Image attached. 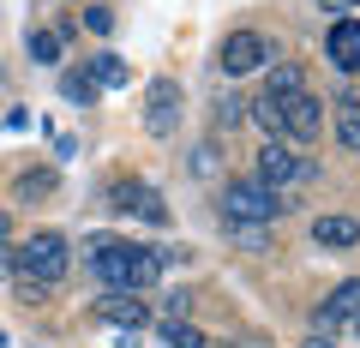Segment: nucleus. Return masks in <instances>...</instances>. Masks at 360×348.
Listing matches in <instances>:
<instances>
[{
    "label": "nucleus",
    "instance_id": "7ed1b4c3",
    "mask_svg": "<svg viewBox=\"0 0 360 348\" xmlns=\"http://www.w3.org/2000/svg\"><path fill=\"white\" fill-rule=\"evenodd\" d=\"M222 222H283L295 210V193H276L264 181H222Z\"/></svg>",
    "mask_w": 360,
    "mask_h": 348
},
{
    "label": "nucleus",
    "instance_id": "9b49d317",
    "mask_svg": "<svg viewBox=\"0 0 360 348\" xmlns=\"http://www.w3.org/2000/svg\"><path fill=\"white\" fill-rule=\"evenodd\" d=\"M324 54H330L336 72H360V18H336L330 37H324Z\"/></svg>",
    "mask_w": 360,
    "mask_h": 348
},
{
    "label": "nucleus",
    "instance_id": "1a4fd4ad",
    "mask_svg": "<svg viewBox=\"0 0 360 348\" xmlns=\"http://www.w3.org/2000/svg\"><path fill=\"white\" fill-rule=\"evenodd\" d=\"M354 318H360V276H348V283H336V288H330V300L312 312V330L330 336L336 324H354Z\"/></svg>",
    "mask_w": 360,
    "mask_h": 348
},
{
    "label": "nucleus",
    "instance_id": "5701e85b",
    "mask_svg": "<svg viewBox=\"0 0 360 348\" xmlns=\"http://www.w3.org/2000/svg\"><path fill=\"white\" fill-rule=\"evenodd\" d=\"M54 186V174H25V181H18V198H42Z\"/></svg>",
    "mask_w": 360,
    "mask_h": 348
},
{
    "label": "nucleus",
    "instance_id": "f8f14e48",
    "mask_svg": "<svg viewBox=\"0 0 360 348\" xmlns=\"http://www.w3.org/2000/svg\"><path fill=\"white\" fill-rule=\"evenodd\" d=\"M312 240L324 252H348V246H360V222L354 217H312Z\"/></svg>",
    "mask_w": 360,
    "mask_h": 348
},
{
    "label": "nucleus",
    "instance_id": "c756f323",
    "mask_svg": "<svg viewBox=\"0 0 360 348\" xmlns=\"http://www.w3.org/2000/svg\"><path fill=\"white\" fill-rule=\"evenodd\" d=\"M354 336H360V318H354Z\"/></svg>",
    "mask_w": 360,
    "mask_h": 348
},
{
    "label": "nucleus",
    "instance_id": "39448f33",
    "mask_svg": "<svg viewBox=\"0 0 360 348\" xmlns=\"http://www.w3.org/2000/svg\"><path fill=\"white\" fill-rule=\"evenodd\" d=\"M180 115H186L180 78H150V84H144V132H150V138H174Z\"/></svg>",
    "mask_w": 360,
    "mask_h": 348
},
{
    "label": "nucleus",
    "instance_id": "412c9836",
    "mask_svg": "<svg viewBox=\"0 0 360 348\" xmlns=\"http://www.w3.org/2000/svg\"><path fill=\"white\" fill-rule=\"evenodd\" d=\"M240 120H246V103H240V96H222V103H217V132H234Z\"/></svg>",
    "mask_w": 360,
    "mask_h": 348
},
{
    "label": "nucleus",
    "instance_id": "a211bd4d",
    "mask_svg": "<svg viewBox=\"0 0 360 348\" xmlns=\"http://www.w3.org/2000/svg\"><path fill=\"white\" fill-rule=\"evenodd\" d=\"M246 120H258V127L270 132V138H283V96H258V103H246Z\"/></svg>",
    "mask_w": 360,
    "mask_h": 348
},
{
    "label": "nucleus",
    "instance_id": "aec40b11",
    "mask_svg": "<svg viewBox=\"0 0 360 348\" xmlns=\"http://www.w3.org/2000/svg\"><path fill=\"white\" fill-rule=\"evenodd\" d=\"M162 348H210V342L193 318H180V324H162Z\"/></svg>",
    "mask_w": 360,
    "mask_h": 348
},
{
    "label": "nucleus",
    "instance_id": "0eeeda50",
    "mask_svg": "<svg viewBox=\"0 0 360 348\" xmlns=\"http://www.w3.org/2000/svg\"><path fill=\"white\" fill-rule=\"evenodd\" d=\"M108 210L115 217H139V222H150V228H168V205H162V193L156 186H144V181H108Z\"/></svg>",
    "mask_w": 360,
    "mask_h": 348
},
{
    "label": "nucleus",
    "instance_id": "a878e982",
    "mask_svg": "<svg viewBox=\"0 0 360 348\" xmlns=\"http://www.w3.org/2000/svg\"><path fill=\"white\" fill-rule=\"evenodd\" d=\"M13 258H18V246H6V240H0V276H13Z\"/></svg>",
    "mask_w": 360,
    "mask_h": 348
},
{
    "label": "nucleus",
    "instance_id": "dca6fc26",
    "mask_svg": "<svg viewBox=\"0 0 360 348\" xmlns=\"http://www.w3.org/2000/svg\"><path fill=\"white\" fill-rule=\"evenodd\" d=\"M336 144L342 150H360V96H342L336 103Z\"/></svg>",
    "mask_w": 360,
    "mask_h": 348
},
{
    "label": "nucleus",
    "instance_id": "423d86ee",
    "mask_svg": "<svg viewBox=\"0 0 360 348\" xmlns=\"http://www.w3.org/2000/svg\"><path fill=\"white\" fill-rule=\"evenodd\" d=\"M270 60H276V49H270L264 30H229L222 49H217V66L229 78H246V72H258V66H270Z\"/></svg>",
    "mask_w": 360,
    "mask_h": 348
},
{
    "label": "nucleus",
    "instance_id": "c85d7f7f",
    "mask_svg": "<svg viewBox=\"0 0 360 348\" xmlns=\"http://www.w3.org/2000/svg\"><path fill=\"white\" fill-rule=\"evenodd\" d=\"M0 348H6V330H0Z\"/></svg>",
    "mask_w": 360,
    "mask_h": 348
},
{
    "label": "nucleus",
    "instance_id": "4468645a",
    "mask_svg": "<svg viewBox=\"0 0 360 348\" xmlns=\"http://www.w3.org/2000/svg\"><path fill=\"white\" fill-rule=\"evenodd\" d=\"M84 66H90V78H96L103 91H127V84H132V66L120 60V54H108V49H103V54H90Z\"/></svg>",
    "mask_w": 360,
    "mask_h": 348
},
{
    "label": "nucleus",
    "instance_id": "f257e3e1",
    "mask_svg": "<svg viewBox=\"0 0 360 348\" xmlns=\"http://www.w3.org/2000/svg\"><path fill=\"white\" fill-rule=\"evenodd\" d=\"M84 271L96 276L103 288H132V295H144V288H156L168 276V264H162V246H139V240H108V234H96V240L84 246Z\"/></svg>",
    "mask_w": 360,
    "mask_h": 348
},
{
    "label": "nucleus",
    "instance_id": "ddd939ff",
    "mask_svg": "<svg viewBox=\"0 0 360 348\" xmlns=\"http://www.w3.org/2000/svg\"><path fill=\"white\" fill-rule=\"evenodd\" d=\"M222 228H229V240L240 246V252H252V258H270V252H276L270 222H222Z\"/></svg>",
    "mask_w": 360,
    "mask_h": 348
},
{
    "label": "nucleus",
    "instance_id": "20e7f679",
    "mask_svg": "<svg viewBox=\"0 0 360 348\" xmlns=\"http://www.w3.org/2000/svg\"><path fill=\"white\" fill-rule=\"evenodd\" d=\"M252 181L276 186V193H288V186H312L319 181V162L312 156H300L288 138H264V150H258V174Z\"/></svg>",
    "mask_w": 360,
    "mask_h": 348
},
{
    "label": "nucleus",
    "instance_id": "6ab92c4d",
    "mask_svg": "<svg viewBox=\"0 0 360 348\" xmlns=\"http://www.w3.org/2000/svg\"><path fill=\"white\" fill-rule=\"evenodd\" d=\"M25 49H30V60H37V66H54L66 42H60V30H30V42H25Z\"/></svg>",
    "mask_w": 360,
    "mask_h": 348
},
{
    "label": "nucleus",
    "instance_id": "2eb2a0df",
    "mask_svg": "<svg viewBox=\"0 0 360 348\" xmlns=\"http://www.w3.org/2000/svg\"><path fill=\"white\" fill-rule=\"evenodd\" d=\"M60 96H66L72 108H90L96 96H103V84L90 78V66H72V72H60Z\"/></svg>",
    "mask_w": 360,
    "mask_h": 348
},
{
    "label": "nucleus",
    "instance_id": "4be33fe9",
    "mask_svg": "<svg viewBox=\"0 0 360 348\" xmlns=\"http://www.w3.org/2000/svg\"><path fill=\"white\" fill-rule=\"evenodd\" d=\"M84 30L90 37H108L115 30V6H84Z\"/></svg>",
    "mask_w": 360,
    "mask_h": 348
},
{
    "label": "nucleus",
    "instance_id": "cd10ccee",
    "mask_svg": "<svg viewBox=\"0 0 360 348\" xmlns=\"http://www.w3.org/2000/svg\"><path fill=\"white\" fill-rule=\"evenodd\" d=\"M6 234H13V217H6V205H0V240H6Z\"/></svg>",
    "mask_w": 360,
    "mask_h": 348
},
{
    "label": "nucleus",
    "instance_id": "bb28decb",
    "mask_svg": "<svg viewBox=\"0 0 360 348\" xmlns=\"http://www.w3.org/2000/svg\"><path fill=\"white\" fill-rule=\"evenodd\" d=\"M307 348H336V342H330L324 330H312V336H307Z\"/></svg>",
    "mask_w": 360,
    "mask_h": 348
},
{
    "label": "nucleus",
    "instance_id": "9d476101",
    "mask_svg": "<svg viewBox=\"0 0 360 348\" xmlns=\"http://www.w3.org/2000/svg\"><path fill=\"white\" fill-rule=\"evenodd\" d=\"M324 132V103L312 91L283 96V138H319Z\"/></svg>",
    "mask_w": 360,
    "mask_h": 348
},
{
    "label": "nucleus",
    "instance_id": "393cba45",
    "mask_svg": "<svg viewBox=\"0 0 360 348\" xmlns=\"http://www.w3.org/2000/svg\"><path fill=\"white\" fill-rule=\"evenodd\" d=\"M319 6H324V13H336V18H348V13L360 6V0H319Z\"/></svg>",
    "mask_w": 360,
    "mask_h": 348
},
{
    "label": "nucleus",
    "instance_id": "f03ea898",
    "mask_svg": "<svg viewBox=\"0 0 360 348\" xmlns=\"http://www.w3.org/2000/svg\"><path fill=\"white\" fill-rule=\"evenodd\" d=\"M66 271H72V240H66V234H54V228L30 234V240L18 246V258H13V276H18V283L60 288V283H66Z\"/></svg>",
    "mask_w": 360,
    "mask_h": 348
},
{
    "label": "nucleus",
    "instance_id": "f3484780",
    "mask_svg": "<svg viewBox=\"0 0 360 348\" xmlns=\"http://www.w3.org/2000/svg\"><path fill=\"white\" fill-rule=\"evenodd\" d=\"M264 91L270 96H300V91H307V72H300L295 60H276V66H270V78H264Z\"/></svg>",
    "mask_w": 360,
    "mask_h": 348
},
{
    "label": "nucleus",
    "instance_id": "b1692460",
    "mask_svg": "<svg viewBox=\"0 0 360 348\" xmlns=\"http://www.w3.org/2000/svg\"><path fill=\"white\" fill-rule=\"evenodd\" d=\"M193 174H217V144H198L193 150Z\"/></svg>",
    "mask_w": 360,
    "mask_h": 348
},
{
    "label": "nucleus",
    "instance_id": "6e6552de",
    "mask_svg": "<svg viewBox=\"0 0 360 348\" xmlns=\"http://www.w3.org/2000/svg\"><path fill=\"white\" fill-rule=\"evenodd\" d=\"M96 318L115 324V330H144L150 324V300H139L132 288H103L96 295Z\"/></svg>",
    "mask_w": 360,
    "mask_h": 348
}]
</instances>
